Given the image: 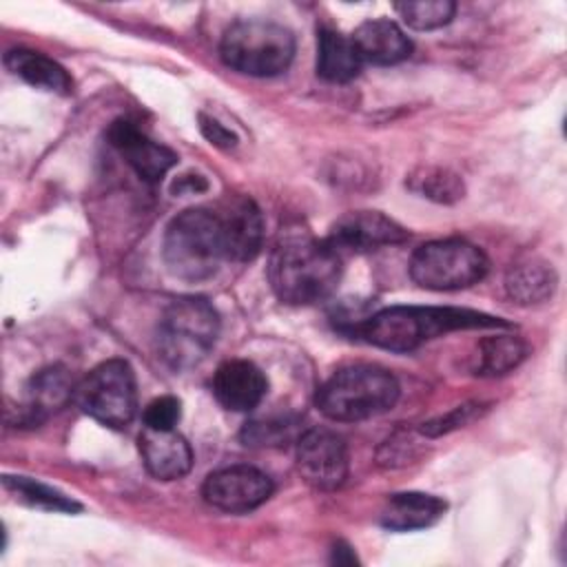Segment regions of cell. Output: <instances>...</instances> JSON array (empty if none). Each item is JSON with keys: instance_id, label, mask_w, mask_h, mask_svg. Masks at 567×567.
Masks as SVG:
<instances>
[{"instance_id": "cell-7", "label": "cell", "mask_w": 567, "mask_h": 567, "mask_svg": "<svg viewBox=\"0 0 567 567\" xmlns=\"http://www.w3.org/2000/svg\"><path fill=\"white\" fill-rule=\"evenodd\" d=\"M485 252L465 239H434L419 246L410 259V277L425 290H461L487 275Z\"/></svg>"}, {"instance_id": "cell-25", "label": "cell", "mask_w": 567, "mask_h": 567, "mask_svg": "<svg viewBox=\"0 0 567 567\" xmlns=\"http://www.w3.org/2000/svg\"><path fill=\"white\" fill-rule=\"evenodd\" d=\"M401 20L416 31H432L447 24L454 18L456 4L450 0H421L394 4Z\"/></svg>"}, {"instance_id": "cell-13", "label": "cell", "mask_w": 567, "mask_h": 567, "mask_svg": "<svg viewBox=\"0 0 567 567\" xmlns=\"http://www.w3.org/2000/svg\"><path fill=\"white\" fill-rule=\"evenodd\" d=\"M75 394V383L71 372L55 363L38 370L22 388V399L18 405V425H40L44 419L62 410Z\"/></svg>"}, {"instance_id": "cell-28", "label": "cell", "mask_w": 567, "mask_h": 567, "mask_svg": "<svg viewBox=\"0 0 567 567\" xmlns=\"http://www.w3.org/2000/svg\"><path fill=\"white\" fill-rule=\"evenodd\" d=\"M478 408H481V405H476V403L458 405V408H454L452 412H447V414H443V416H439V419H432V421L423 423L421 432H423L425 436H441V434H445V432H452V430H456V427L470 423V421L481 412Z\"/></svg>"}, {"instance_id": "cell-18", "label": "cell", "mask_w": 567, "mask_h": 567, "mask_svg": "<svg viewBox=\"0 0 567 567\" xmlns=\"http://www.w3.org/2000/svg\"><path fill=\"white\" fill-rule=\"evenodd\" d=\"M447 505L443 498L423 492L392 494L381 512V525L392 532H414L434 525Z\"/></svg>"}, {"instance_id": "cell-19", "label": "cell", "mask_w": 567, "mask_h": 567, "mask_svg": "<svg viewBox=\"0 0 567 567\" xmlns=\"http://www.w3.org/2000/svg\"><path fill=\"white\" fill-rule=\"evenodd\" d=\"M4 64L13 75L35 89L60 95H69L73 91V80L66 69L55 60L47 58L44 53L31 49H11L4 55Z\"/></svg>"}, {"instance_id": "cell-30", "label": "cell", "mask_w": 567, "mask_h": 567, "mask_svg": "<svg viewBox=\"0 0 567 567\" xmlns=\"http://www.w3.org/2000/svg\"><path fill=\"white\" fill-rule=\"evenodd\" d=\"M171 190H173V195H197V193L208 190V182L199 173H184L173 179Z\"/></svg>"}, {"instance_id": "cell-17", "label": "cell", "mask_w": 567, "mask_h": 567, "mask_svg": "<svg viewBox=\"0 0 567 567\" xmlns=\"http://www.w3.org/2000/svg\"><path fill=\"white\" fill-rule=\"evenodd\" d=\"M350 38L361 60L370 64H396L412 53L410 38L396 22L385 18L361 22Z\"/></svg>"}, {"instance_id": "cell-11", "label": "cell", "mask_w": 567, "mask_h": 567, "mask_svg": "<svg viewBox=\"0 0 567 567\" xmlns=\"http://www.w3.org/2000/svg\"><path fill=\"white\" fill-rule=\"evenodd\" d=\"M410 233L379 210H350L341 215L328 235V244L341 252H370L383 246L401 244Z\"/></svg>"}, {"instance_id": "cell-6", "label": "cell", "mask_w": 567, "mask_h": 567, "mask_svg": "<svg viewBox=\"0 0 567 567\" xmlns=\"http://www.w3.org/2000/svg\"><path fill=\"white\" fill-rule=\"evenodd\" d=\"M226 66L252 75L272 78L284 73L295 58V35L270 20H237L219 42Z\"/></svg>"}, {"instance_id": "cell-27", "label": "cell", "mask_w": 567, "mask_h": 567, "mask_svg": "<svg viewBox=\"0 0 567 567\" xmlns=\"http://www.w3.org/2000/svg\"><path fill=\"white\" fill-rule=\"evenodd\" d=\"M182 419V403L177 396L164 394L153 399L144 408V425L155 430H175V425Z\"/></svg>"}, {"instance_id": "cell-2", "label": "cell", "mask_w": 567, "mask_h": 567, "mask_svg": "<svg viewBox=\"0 0 567 567\" xmlns=\"http://www.w3.org/2000/svg\"><path fill=\"white\" fill-rule=\"evenodd\" d=\"M467 328H509L507 321L465 308H432V306H394L357 323L354 332L383 350L410 352L421 343Z\"/></svg>"}, {"instance_id": "cell-23", "label": "cell", "mask_w": 567, "mask_h": 567, "mask_svg": "<svg viewBox=\"0 0 567 567\" xmlns=\"http://www.w3.org/2000/svg\"><path fill=\"white\" fill-rule=\"evenodd\" d=\"M527 357V343L514 334L485 337L478 343L476 372L483 377H501L518 368Z\"/></svg>"}, {"instance_id": "cell-10", "label": "cell", "mask_w": 567, "mask_h": 567, "mask_svg": "<svg viewBox=\"0 0 567 567\" xmlns=\"http://www.w3.org/2000/svg\"><path fill=\"white\" fill-rule=\"evenodd\" d=\"M272 494V481L268 474L252 465H230L206 476L202 496L215 509L228 514H246Z\"/></svg>"}, {"instance_id": "cell-4", "label": "cell", "mask_w": 567, "mask_h": 567, "mask_svg": "<svg viewBox=\"0 0 567 567\" xmlns=\"http://www.w3.org/2000/svg\"><path fill=\"white\" fill-rule=\"evenodd\" d=\"M396 377L372 363L339 368L319 390L315 403L332 421H365L394 408L399 399Z\"/></svg>"}, {"instance_id": "cell-15", "label": "cell", "mask_w": 567, "mask_h": 567, "mask_svg": "<svg viewBox=\"0 0 567 567\" xmlns=\"http://www.w3.org/2000/svg\"><path fill=\"white\" fill-rule=\"evenodd\" d=\"M266 374L246 359L224 361L213 377L215 399L230 412H250L266 396Z\"/></svg>"}, {"instance_id": "cell-31", "label": "cell", "mask_w": 567, "mask_h": 567, "mask_svg": "<svg viewBox=\"0 0 567 567\" xmlns=\"http://www.w3.org/2000/svg\"><path fill=\"white\" fill-rule=\"evenodd\" d=\"M332 554H334V563H357V556H354V551L348 547V545H334V549H332Z\"/></svg>"}, {"instance_id": "cell-26", "label": "cell", "mask_w": 567, "mask_h": 567, "mask_svg": "<svg viewBox=\"0 0 567 567\" xmlns=\"http://www.w3.org/2000/svg\"><path fill=\"white\" fill-rule=\"evenodd\" d=\"M292 425H295L292 419H257L244 425L241 441L244 445H250V447L281 445L284 441H288Z\"/></svg>"}, {"instance_id": "cell-20", "label": "cell", "mask_w": 567, "mask_h": 567, "mask_svg": "<svg viewBox=\"0 0 567 567\" xmlns=\"http://www.w3.org/2000/svg\"><path fill=\"white\" fill-rule=\"evenodd\" d=\"M361 55L352 38L334 31L319 29L317 38V73L328 82H350L361 71Z\"/></svg>"}, {"instance_id": "cell-1", "label": "cell", "mask_w": 567, "mask_h": 567, "mask_svg": "<svg viewBox=\"0 0 567 567\" xmlns=\"http://www.w3.org/2000/svg\"><path fill=\"white\" fill-rule=\"evenodd\" d=\"M341 279V255L303 228H286L268 257L272 292L290 306H308L330 297Z\"/></svg>"}, {"instance_id": "cell-3", "label": "cell", "mask_w": 567, "mask_h": 567, "mask_svg": "<svg viewBox=\"0 0 567 567\" xmlns=\"http://www.w3.org/2000/svg\"><path fill=\"white\" fill-rule=\"evenodd\" d=\"M162 257L168 272L182 281L210 279L221 261H228L217 208L195 206L175 215L164 230Z\"/></svg>"}, {"instance_id": "cell-9", "label": "cell", "mask_w": 567, "mask_h": 567, "mask_svg": "<svg viewBox=\"0 0 567 567\" xmlns=\"http://www.w3.org/2000/svg\"><path fill=\"white\" fill-rule=\"evenodd\" d=\"M348 445L328 427H310L297 441V470L315 489H337L348 476Z\"/></svg>"}, {"instance_id": "cell-22", "label": "cell", "mask_w": 567, "mask_h": 567, "mask_svg": "<svg viewBox=\"0 0 567 567\" xmlns=\"http://www.w3.org/2000/svg\"><path fill=\"white\" fill-rule=\"evenodd\" d=\"M408 188L436 204H456L465 195V184L458 173L443 166H419L408 179Z\"/></svg>"}, {"instance_id": "cell-21", "label": "cell", "mask_w": 567, "mask_h": 567, "mask_svg": "<svg viewBox=\"0 0 567 567\" xmlns=\"http://www.w3.org/2000/svg\"><path fill=\"white\" fill-rule=\"evenodd\" d=\"M558 277L554 268L540 259H527L509 268L505 277V290L509 299L520 306H536L547 301L556 290Z\"/></svg>"}, {"instance_id": "cell-16", "label": "cell", "mask_w": 567, "mask_h": 567, "mask_svg": "<svg viewBox=\"0 0 567 567\" xmlns=\"http://www.w3.org/2000/svg\"><path fill=\"white\" fill-rule=\"evenodd\" d=\"M142 463L146 472L159 481H177L193 467V450L175 430L142 427L137 436Z\"/></svg>"}, {"instance_id": "cell-29", "label": "cell", "mask_w": 567, "mask_h": 567, "mask_svg": "<svg viewBox=\"0 0 567 567\" xmlns=\"http://www.w3.org/2000/svg\"><path fill=\"white\" fill-rule=\"evenodd\" d=\"M199 131L217 148H233V146H237V135L230 128H226L221 122H217L215 117L199 115Z\"/></svg>"}, {"instance_id": "cell-14", "label": "cell", "mask_w": 567, "mask_h": 567, "mask_svg": "<svg viewBox=\"0 0 567 567\" xmlns=\"http://www.w3.org/2000/svg\"><path fill=\"white\" fill-rule=\"evenodd\" d=\"M217 215L221 219L228 261H250L261 250L264 219L250 197H228L219 202Z\"/></svg>"}, {"instance_id": "cell-5", "label": "cell", "mask_w": 567, "mask_h": 567, "mask_svg": "<svg viewBox=\"0 0 567 567\" xmlns=\"http://www.w3.org/2000/svg\"><path fill=\"white\" fill-rule=\"evenodd\" d=\"M217 337L219 315L206 299H175L157 323V357L173 370H188L208 357Z\"/></svg>"}, {"instance_id": "cell-12", "label": "cell", "mask_w": 567, "mask_h": 567, "mask_svg": "<svg viewBox=\"0 0 567 567\" xmlns=\"http://www.w3.org/2000/svg\"><path fill=\"white\" fill-rule=\"evenodd\" d=\"M106 137L111 146L137 173V177H142L148 184L159 182L177 164V155L168 146L151 140L131 120H115L109 126Z\"/></svg>"}, {"instance_id": "cell-24", "label": "cell", "mask_w": 567, "mask_h": 567, "mask_svg": "<svg viewBox=\"0 0 567 567\" xmlns=\"http://www.w3.org/2000/svg\"><path fill=\"white\" fill-rule=\"evenodd\" d=\"M4 487L11 489L13 494H18L24 503L40 507V509H53V512H78L80 505L64 496L62 492L33 481L29 476H4Z\"/></svg>"}, {"instance_id": "cell-8", "label": "cell", "mask_w": 567, "mask_h": 567, "mask_svg": "<svg viewBox=\"0 0 567 567\" xmlns=\"http://www.w3.org/2000/svg\"><path fill=\"white\" fill-rule=\"evenodd\" d=\"M73 401L97 423L122 430L137 412L135 372L124 359H109L95 365L80 383H75Z\"/></svg>"}]
</instances>
